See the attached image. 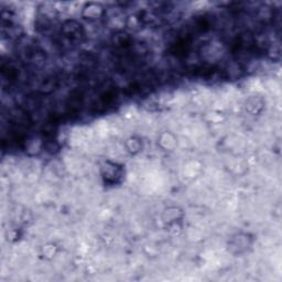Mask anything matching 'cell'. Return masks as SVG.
<instances>
[{"instance_id": "1", "label": "cell", "mask_w": 282, "mask_h": 282, "mask_svg": "<svg viewBox=\"0 0 282 282\" xmlns=\"http://www.w3.org/2000/svg\"><path fill=\"white\" fill-rule=\"evenodd\" d=\"M62 36L67 42L75 45L82 41L83 37H84V31L80 23L76 21H66L62 27Z\"/></svg>"}, {"instance_id": "2", "label": "cell", "mask_w": 282, "mask_h": 282, "mask_svg": "<svg viewBox=\"0 0 282 282\" xmlns=\"http://www.w3.org/2000/svg\"><path fill=\"white\" fill-rule=\"evenodd\" d=\"M83 99H84V94L81 90H74L70 94L69 100H67L66 108L67 113L70 116H76L80 113L81 107L83 105Z\"/></svg>"}, {"instance_id": "3", "label": "cell", "mask_w": 282, "mask_h": 282, "mask_svg": "<svg viewBox=\"0 0 282 282\" xmlns=\"http://www.w3.org/2000/svg\"><path fill=\"white\" fill-rule=\"evenodd\" d=\"M1 74H2V79L3 81H7L9 84H12V83L16 82L18 80L19 76V72L18 70L14 67L10 63H2L1 66Z\"/></svg>"}, {"instance_id": "4", "label": "cell", "mask_w": 282, "mask_h": 282, "mask_svg": "<svg viewBox=\"0 0 282 282\" xmlns=\"http://www.w3.org/2000/svg\"><path fill=\"white\" fill-rule=\"evenodd\" d=\"M59 77L57 76H50L43 81L41 85V92L43 94L51 93L52 91L55 90V87L59 86Z\"/></svg>"}]
</instances>
